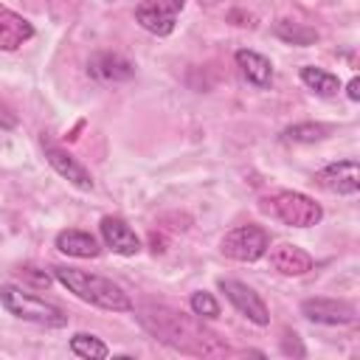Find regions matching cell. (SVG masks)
Returning <instances> with one entry per match:
<instances>
[{"mask_svg": "<svg viewBox=\"0 0 360 360\" xmlns=\"http://www.w3.org/2000/svg\"><path fill=\"white\" fill-rule=\"evenodd\" d=\"M138 318L155 335V340H160L177 352H186V354H222V352H228V346H222L217 340V335L202 329L194 318L174 312L169 307H143Z\"/></svg>", "mask_w": 360, "mask_h": 360, "instance_id": "cell-1", "label": "cell"}, {"mask_svg": "<svg viewBox=\"0 0 360 360\" xmlns=\"http://www.w3.org/2000/svg\"><path fill=\"white\" fill-rule=\"evenodd\" d=\"M53 278L68 292H73L76 298H82L90 307H98V309H107V312H132V298L124 292L121 284H115L107 276H96V273H87V270L56 264Z\"/></svg>", "mask_w": 360, "mask_h": 360, "instance_id": "cell-2", "label": "cell"}, {"mask_svg": "<svg viewBox=\"0 0 360 360\" xmlns=\"http://www.w3.org/2000/svg\"><path fill=\"white\" fill-rule=\"evenodd\" d=\"M0 307L8 315H14L20 321H28V323H37V326H48V329L68 326L65 309H59L56 304L39 298V295L25 292L17 284H0Z\"/></svg>", "mask_w": 360, "mask_h": 360, "instance_id": "cell-3", "label": "cell"}, {"mask_svg": "<svg viewBox=\"0 0 360 360\" xmlns=\"http://www.w3.org/2000/svg\"><path fill=\"white\" fill-rule=\"evenodd\" d=\"M262 211L287 228H312L323 219L321 202H315L312 197L292 191V188H281V191H273L270 197H264Z\"/></svg>", "mask_w": 360, "mask_h": 360, "instance_id": "cell-4", "label": "cell"}, {"mask_svg": "<svg viewBox=\"0 0 360 360\" xmlns=\"http://www.w3.org/2000/svg\"><path fill=\"white\" fill-rule=\"evenodd\" d=\"M267 248H270L267 231L259 228V225H253V222L231 228V231L222 236V242H219L222 256H228V259H233V262H245V264H248V262H259V259L267 253Z\"/></svg>", "mask_w": 360, "mask_h": 360, "instance_id": "cell-5", "label": "cell"}, {"mask_svg": "<svg viewBox=\"0 0 360 360\" xmlns=\"http://www.w3.org/2000/svg\"><path fill=\"white\" fill-rule=\"evenodd\" d=\"M217 284L225 292V298L233 304V309L239 315H245L250 323H256V326H267L270 323V312H267L264 301L259 298V292L253 287H248L245 281H236V278H219Z\"/></svg>", "mask_w": 360, "mask_h": 360, "instance_id": "cell-6", "label": "cell"}, {"mask_svg": "<svg viewBox=\"0 0 360 360\" xmlns=\"http://www.w3.org/2000/svg\"><path fill=\"white\" fill-rule=\"evenodd\" d=\"M301 315L321 326H349L357 321L354 304L343 298H307L301 301Z\"/></svg>", "mask_w": 360, "mask_h": 360, "instance_id": "cell-7", "label": "cell"}, {"mask_svg": "<svg viewBox=\"0 0 360 360\" xmlns=\"http://www.w3.org/2000/svg\"><path fill=\"white\" fill-rule=\"evenodd\" d=\"M315 183L329 191V194H340V197H352L360 191V166L357 160H335L329 166H323L321 172H315Z\"/></svg>", "mask_w": 360, "mask_h": 360, "instance_id": "cell-8", "label": "cell"}, {"mask_svg": "<svg viewBox=\"0 0 360 360\" xmlns=\"http://www.w3.org/2000/svg\"><path fill=\"white\" fill-rule=\"evenodd\" d=\"M42 149H45V160L51 163V169H53L59 177H65L70 186H76V188H82V191H90V188H93L90 172H87L70 152H65L62 146H53V143H42Z\"/></svg>", "mask_w": 360, "mask_h": 360, "instance_id": "cell-9", "label": "cell"}, {"mask_svg": "<svg viewBox=\"0 0 360 360\" xmlns=\"http://www.w3.org/2000/svg\"><path fill=\"white\" fill-rule=\"evenodd\" d=\"M98 231H101L104 245H107L112 253H118V256H135V253L141 250L138 233H135V231L127 225V219H121V217H112V214L101 217Z\"/></svg>", "mask_w": 360, "mask_h": 360, "instance_id": "cell-10", "label": "cell"}, {"mask_svg": "<svg viewBox=\"0 0 360 360\" xmlns=\"http://www.w3.org/2000/svg\"><path fill=\"white\" fill-rule=\"evenodd\" d=\"M87 73L96 79V82H129L135 76V65L129 59H124L121 53H110V51H98L90 56L87 62Z\"/></svg>", "mask_w": 360, "mask_h": 360, "instance_id": "cell-11", "label": "cell"}, {"mask_svg": "<svg viewBox=\"0 0 360 360\" xmlns=\"http://www.w3.org/2000/svg\"><path fill=\"white\" fill-rule=\"evenodd\" d=\"M264 256L270 259V267L278 270L281 276H304L312 270V256L304 248L290 245V242H278V245L267 248Z\"/></svg>", "mask_w": 360, "mask_h": 360, "instance_id": "cell-12", "label": "cell"}, {"mask_svg": "<svg viewBox=\"0 0 360 360\" xmlns=\"http://www.w3.org/2000/svg\"><path fill=\"white\" fill-rule=\"evenodd\" d=\"M233 59H236V68L248 84H253L259 90H267L273 84V62L264 53L250 51V48H239L233 53Z\"/></svg>", "mask_w": 360, "mask_h": 360, "instance_id": "cell-13", "label": "cell"}, {"mask_svg": "<svg viewBox=\"0 0 360 360\" xmlns=\"http://www.w3.org/2000/svg\"><path fill=\"white\" fill-rule=\"evenodd\" d=\"M31 37H34V25L22 14L0 3V51H17Z\"/></svg>", "mask_w": 360, "mask_h": 360, "instance_id": "cell-14", "label": "cell"}, {"mask_svg": "<svg viewBox=\"0 0 360 360\" xmlns=\"http://www.w3.org/2000/svg\"><path fill=\"white\" fill-rule=\"evenodd\" d=\"M56 250L65 253V256H73V259H96L101 253L98 239L93 233L76 231V228H68V231L56 233Z\"/></svg>", "mask_w": 360, "mask_h": 360, "instance_id": "cell-15", "label": "cell"}, {"mask_svg": "<svg viewBox=\"0 0 360 360\" xmlns=\"http://www.w3.org/2000/svg\"><path fill=\"white\" fill-rule=\"evenodd\" d=\"M273 34H276L281 42L298 45V48H307V45H315V42H318V31H315L312 25L295 22V20H287V17L273 25Z\"/></svg>", "mask_w": 360, "mask_h": 360, "instance_id": "cell-16", "label": "cell"}, {"mask_svg": "<svg viewBox=\"0 0 360 360\" xmlns=\"http://www.w3.org/2000/svg\"><path fill=\"white\" fill-rule=\"evenodd\" d=\"M298 76H301V82H304L312 93H318V96H335V93L340 90V79H338L335 73L323 70V68L304 65V68L298 70Z\"/></svg>", "mask_w": 360, "mask_h": 360, "instance_id": "cell-17", "label": "cell"}, {"mask_svg": "<svg viewBox=\"0 0 360 360\" xmlns=\"http://www.w3.org/2000/svg\"><path fill=\"white\" fill-rule=\"evenodd\" d=\"M174 20H177V17L160 14V11L146 8V6H141V3H138V8H135V22H138L143 31L155 34V37H169V34L174 31Z\"/></svg>", "mask_w": 360, "mask_h": 360, "instance_id": "cell-18", "label": "cell"}, {"mask_svg": "<svg viewBox=\"0 0 360 360\" xmlns=\"http://www.w3.org/2000/svg\"><path fill=\"white\" fill-rule=\"evenodd\" d=\"M332 129L326 124H315V121H304V124H292L287 129H281V141L284 143H315V141H323Z\"/></svg>", "mask_w": 360, "mask_h": 360, "instance_id": "cell-19", "label": "cell"}, {"mask_svg": "<svg viewBox=\"0 0 360 360\" xmlns=\"http://www.w3.org/2000/svg\"><path fill=\"white\" fill-rule=\"evenodd\" d=\"M70 352L76 357H84V360H104V357H110L107 343L101 338H96V335H87V332H76L70 338Z\"/></svg>", "mask_w": 360, "mask_h": 360, "instance_id": "cell-20", "label": "cell"}, {"mask_svg": "<svg viewBox=\"0 0 360 360\" xmlns=\"http://www.w3.org/2000/svg\"><path fill=\"white\" fill-rule=\"evenodd\" d=\"M188 307H191V312H194L197 318H217V315H219V304H217V298H214L211 292H205V290L191 292Z\"/></svg>", "mask_w": 360, "mask_h": 360, "instance_id": "cell-21", "label": "cell"}, {"mask_svg": "<svg viewBox=\"0 0 360 360\" xmlns=\"http://www.w3.org/2000/svg\"><path fill=\"white\" fill-rule=\"evenodd\" d=\"M141 6L155 8V11H160V14H169V17H177V14L183 11L186 0H141Z\"/></svg>", "mask_w": 360, "mask_h": 360, "instance_id": "cell-22", "label": "cell"}, {"mask_svg": "<svg viewBox=\"0 0 360 360\" xmlns=\"http://www.w3.org/2000/svg\"><path fill=\"white\" fill-rule=\"evenodd\" d=\"M20 276H22V281H31L34 287H51V276H48L45 270L34 267V264H25V267H20Z\"/></svg>", "mask_w": 360, "mask_h": 360, "instance_id": "cell-23", "label": "cell"}, {"mask_svg": "<svg viewBox=\"0 0 360 360\" xmlns=\"http://www.w3.org/2000/svg\"><path fill=\"white\" fill-rule=\"evenodd\" d=\"M281 346H284V352H287V354H295V357H304V354H307V352H304V346H301V338H298L295 332H284Z\"/></svg>", "mask_w": 360, "mask_h": 360, "instance_id": "cell-24", "label": "cell"}, {"mask_svg": "<svg viewBox=\"0 0 360 360\" xmlns=\"http://www.w3.org/2000/svg\"><path fill=\"white\" fill-rule=\"evenodd\" d=\"M346 96H349L352 101H357V98H360V79H357V76L349 82V87H346Z\"/></svg>", "mask_w": 360, "mask_h": 360, "instance_id": "cell-25", "label": "cell"}]
</instances>
